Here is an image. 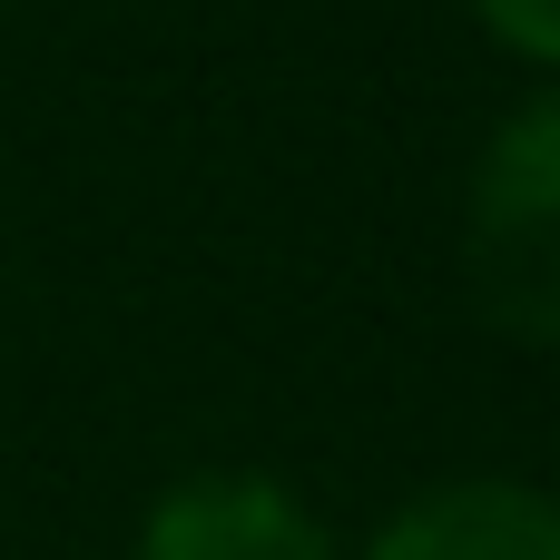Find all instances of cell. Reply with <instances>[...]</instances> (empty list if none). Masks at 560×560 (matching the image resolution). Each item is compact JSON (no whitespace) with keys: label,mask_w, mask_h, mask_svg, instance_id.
Returning <instances> with one entry per match:
<instances>
[{"label":"cell","mask_w":560,"mask_h":560,"mask_svg":"<svg viewBox=\"0 0 560 560\" xmlns=\"http://www.w3.org/2000/svg\"><path fill=\"white\" fill-rule=\"evenodd\" d=\"M463 256H472V305L502 335L560 345V89L522 98L492 128V148L472 167Z\"/></svg>","instance_id":"6da1fadb"},{"label":"cell","mask_w":560,"mask_h":560,"mask_svg":"<svg viewBox=\"0 0 560 560\" xmlns=\"http://www.w3.org/2000/svg\"><path fill=\"white\" fill-rule=\"evenodd\" d=\"M138 560H335V541L295 492H276L256 472H207L148 512Z\"/></svg>","instance_id":"7a4b0ae2"},{"label":"cell","mask_w":560,"mask_h":560,"mask_svg":"<svg viewBox=\"0 0 560 560\" xmlns=\"http://www.w3.org/2000/svg\"><path fill=\"white\" fill-rule=\"evenodd\" d=\"M364 560H560V502L532 482H443L394 512Z\"/></svg>","instance_id":"3957f363"},{"label":"cell","mask_w":560,"mask_h":560,"mask_svg":"<svg viewBox=\"0 0 560 560\" xmlns=\"http://www.w3.org/2000/svg\"><path fill=\"white\" fill-rule=\"evenodd\" d=\"M472 10H482V30H492V39H512L522 59L560 69V0H472Z\"/></svg>","instance_id":"277c9868"}]
</instances>
